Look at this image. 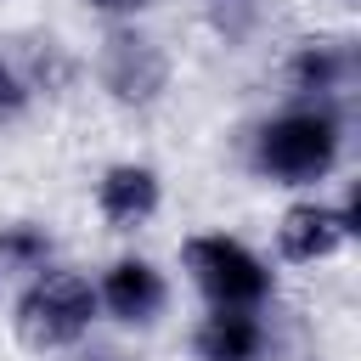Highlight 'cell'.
Listing matches in <instances>:
<instances>
[{
	"label": "cell",
	"mask_w": 361,
	"mask_h": 361,
	"mask_svg": "<svg viewBox=\"0 0 361 361\" xmlns=\"http://www.w3.org/2000/svg\"><path fill=\"white\" fill-rule=\"evenodd\" d=\"M28 90L39 85V90H62L68 85V56H62V45L56 39H28V79H23Z\"/></svg>",
	"instance_id": "cell-11"
},
{
	"label": "cell",
	"mask_w": 361,
	"mask_h": 361,
	"mask_svg": "<svg viewBox=\"0 0 361 361\" xmlns=\"http://www.w3.org/2000/svg\"><path fill=\"white\" fill-rule=\"evenodd\" d=\"M288 79H293V90L327 96V90H338V85L350 79V51H344V45H333V39H310V45H299V51H293Z\"/></svg>",
	"instance_id": "cell-9"
},
{
	"label": "cell",
	"mask_w": 361,
	"mask_h": 361,
	"mask_svg": "<svg viewBox=\"0 0 361 361\" xmlns=\"http://www.w3.org/2000/svg\"><path fill=\"white\" fill-rule=\"evenodd\" d=\"M192 350H197V361H259L265 355V322L243 305H214V316H203Z\"/></svg>",
	"instance_id": "cell-7"
},
{
	"label": "cell",
	"mask_w": 361,
	"mask_h": 361,
	"mask_svg": "<svg viewBox=\"0 0 361 361\" xmlns=\"http://www.w3.org/2000/svg\"><path fill=\"white\" fill-rule=\"evenodd\" d=\"M102 17H135V11H147L152 0H90Z\"/></svg>",
	"instance_id": "cell-13"
},
{
	"label": "cell",
	"mask_w": 361,
	"mask_h": 361,
	"mask_svg": "<svg viewBox=\"0 0 361 361\" xmlns=\"http://www.w3.org/2000/svg\"><path fill=\"white\" fill-rule=\"evenodd\" d=\"M0 259H6L11 271H39V265L51 259V237H45L39 226H6V231H0Z\"/></svg>",
	"instance_id": "cell-10"
},
{
	"label": "cell",
	"mask_w": 361,
	"mask_h": 361,
	"mask_svg": "<svg viewBox=\"0 0 361 361\" xmlns=\"http://www.w3.org/2000/svg\"><path fill=\"white\" fill-rule=\"evenodd\" d=\"M28 107V85H23V73L0 56V118H17Z\"/></svg>",
	"instance_id": "cell-12"
},
{
	"label": "cell",
	"mask_w": 361,
	"mask_h": 361,
	"mask_svg": "<svg viewBox=\"0 0 361 361\" xmlns=\"http://www.w3.org/2000/svg\"><path fill=\"white\" fill-rule=\"evenodd\" d=\"M333 164H338V113L333 107H293L254 135V169L282 186L322 180Z\"/></svg>",
	"instance_id": "cell-1"
},
{
	"label": "cell",
	"mask_w": 361,
	"mask_h": 361,
	"mask_svg": "<svg viewBox=\"0 0 361 361\" xmlns=\"http://www.w3.org/2000/svg\"><path fill=\"white\" fill-rule=\"evenodd\" d=\"M186 271L192 282L214 299V305H243L254 310L271 293V271L259 265L254 248H243L237 237H192L186 243Z\"/></svg>",
	"instance_id": "cell-3"
},
{
	"label": "cell",
	"mask_w": 361,
	"mask_h": 361,
	"mask_svg": "<svg viewBox=\"0 0 361 361\" xmlns=\"http://www.w3.org/2000/svg\"><path fill=\"white\" fill-rule=\"evenodd\" d=\"M164 299H169V288H164V276L147 265V259H118L107 276H102V288H96V305H107L118 322H130V327H147L158 310H164Z\"/></svg>",
	"instance_id": "cell-6"
},
{
	"label": "cell",
	"mask_w": 361,
	"mask_h": 361,
	"mask_svg": "<svg viewBox=\"0 0 361 361\" xmlns=\"http://www.w3.org/2000/svg\"><path fill=\"white\" fill-rule=\"evenodd\" d=\"M350 231H355V203H344V209L293 203V209L282 214V226H276V248H282L288 259L310 265V259H327Z\"/></svg>",
	"instance_id": "cell-5"
},
{
	"label": "cell",
	"mask_w": 361,
	"mask_h": 361,
	"mask_svg": "<svg viewBox=\"0 0 361 361\" xmlns=\"http://www.w3.org/2000/svg\"><path fill=\"white\" fill-rule=\"evenodd\" d=\"M164 79H169V56H164L147 34H135V28H113V34H107V45H102V85H107L118 102L147 107V102L164 90Z\"/></svg>",
	"instance_id": "cell-4"
},
{
	"label": "cell",
	"mask_w": 361,
	"mask_h": 361,
	"mask_svg": "<svg viewBox=\"0 0 361 361\" xmlns=\"http://www.w3.org/2000/svg\"><path fill=\"white\" fill-rule=\"evenodd\" d=\"M96 316V288L79 271H39L17 299V333L28 350H62L85 338Z\"/></svg>",
	"instance_id": "cell-2"
},
{
	"label": "cell",
	"mask_w": 361,
	"mask_h": 361,
	"mask_svg": "<svg viewBox=\"0 0 361 361\" xmlns=\"http://www.w3.org/2000/svg\"><path fill=\"white\" fill-rule=\"evenodd\" d=\"M96 209H102V220L118 226V231L141 226V220L158 209V175H152L147 164H113V169L102 175V186H96Z\"/></svg>",
	"instance_id": "cell-8"
}]
</instances>
